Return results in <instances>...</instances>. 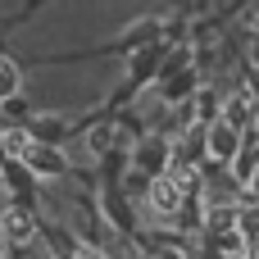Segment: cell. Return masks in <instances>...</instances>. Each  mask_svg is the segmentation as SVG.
<instances>
[{"mask_svg": "<svg viewBox=\"0 0 259 259\" xmlns=\"http://www.w3.org/2000/svg\"><path fill=\"white\" fill-rule=\"evenodd\" d=\"M182 200H187V191H182V182H178V178L159 173V178L150 182V205H155L159 214H178V209H182Z\"/></svg>", "mask_w": 259, "mask_h": 259, "instance_id": "1", "label": "cell"}, {"mask_svg": "<svg viewBox=\"0 0 259 259\" xmlns=\"http://www.w3.org/2000/svg\"><path fill=\"white\" fill-rule=\"evenodd\" d=\"M0 232H5L9 246H27L36 228H32V214H23V209H5V214H0Z\"/></svg>", "mask_w": 259, "mask_h": 259, "instance_id": "2", "label": "cell"}, {"mask_svg": "<svg viewBox=\"0 0 259 259\" xmlns=\"http://www.w3.org/2000/svg\"><path fill=\"white\" fill-rule=\"evenodd\" d=\"M23 164H27L32 173H46V178L64 173V159H59V150H55V146H32V150L23 155Z\"/></svg>", "mask_w": 259, "mask_h": 259, "instance_id": "3", "label": "cell"}, {"mask_svg": "<svg viewBox=\"0 0 259 259\" xmlns=\"http://www.w3.org/2000/svg\"><path fill=\"white\" fill-rule=\"evenodd\" d=\"M237 137H241V132H232V127L219 118V123L209 127V155H214V159H232V155H237Z\"/></svg>", "mask_w": 259, "mask_h": 259, "instance_id": "4", "label": "cell"}, {"mask_svg": "<svg viewBox=\"0 0 259 259\" xmlns=\"http://www.w3.org/2000/svg\"><path fill=\"white\" fill-rule=\"evenodd\" d=\"M223 123H228L232 132H241V127L250 123V96H246V91L228 96V105H223Z\"/></svg>", "mask_w": 259, "mask_h": 259, "instance_id": "5", "label": "cell"}, {"mask_svg": "<svg viewBox=\"0 0 259 259\" xmlns=\"http://www.w3.org/2000/svg\"><path fill=\"white\" fill-rule=\"evenodd\" d=\"M18 87H23V77H18V64L0 55V100H9V96H18Z\"/></svg>", "mask_w": 259, "mask_h": 259, "instance_id": "6", "label": "cell"}, {"mask_svg": "<svg viewBox=\"0 0 259 259\" xmlns=\"http://www.w3.org/2000/svg\"><path fill=\"white\" fill-rule=\"evenodd\" d=\"M137 164H141V168H155V178H159V168H164V141H159V137L146 141L141 155H137Z\"/></svg>", "mask_w": 259, "mask_h": 259, "instance_id": "7", "label": "cell"}, {"mask_svg": "<svg viewBox=\"0 0 259 259\" xmlns=\"http://www.w3.org/2000/svg\"><path fill=\"white\" fill-rule=\"evenodd\" d=\"M87 146H91V150H109V146H114V123L91 127V132H87Z\"/></svg>", "mask_w": 259, "mask_h": 259, "instance_id": "8", "label": "cell"}, {"mask_svg": "<svg viewBox=\"0 0 259 259\" xmlns=\"http://www.w3.org/2000/svg\"><path fill=\"white\" fill-rule=\"evenodd\" d=\"M237 155H241V159H237V178H241V182H250V173H255V155H259V150H250V146H246V150H237Z\"/></svg>", "mask_w": 259, "mask_h": 259, "instance_id": "9", "label": "cell"}, {"mask_svg": "<svg viewBox=\"0 0 259 259\" xmlns=\"http://www.w3.org/2000/svg\"><path fill=\"white\" fill-rule=\"evenodd\" d=\"M68 259H105V255H100L96 246H73V255H68Z\"/></svg>", "mask_w": 259, "mask_h": 259, "instance_id": "10", "label": "cell"}]
</instances>
